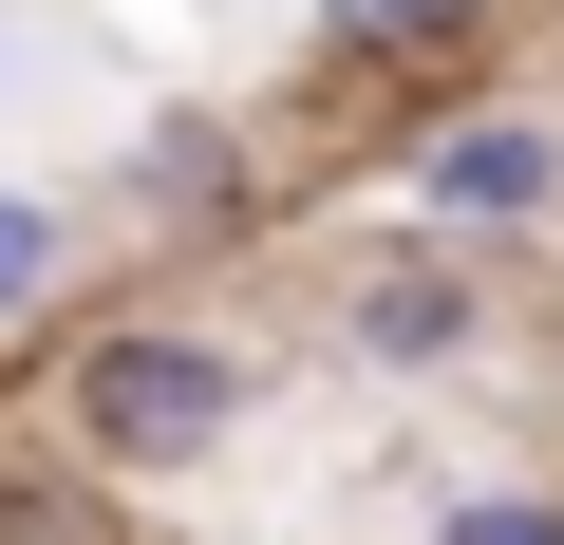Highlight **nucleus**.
<instances>
[{"label":"nucleus","instance_id":"7ed1b4c3","mask_svg":"<svg viewBox=\"0 0 564 545\" xmlns=\"http://www.w3.org/2000/svg\"><path fill=\"white\" fill-rule=\"evenodd\" d=\"M113 226H151L170 263H226V244H263V226H282V170H263V132H245V113H151V132H132V170H113Z\"/></svg>","mask_w":564,"mask_h":545},{"label":"nucleus","instance_id":"f03ea898","mask_svg":"<svg viewBox=\"0 0 564 545\" xmlns=\"http://www.w3.org/2000/svg\"><path fill=\"white\" fill-rule=\"evenodd\" d=\"M321 339H339L358 377H470V358L508 339V283H489V244L395 226V244H358L339 283H321Z\"/></svg>","mask_w":564,"mask_h":545},{"label":"nucleus","instance_id":"39448f33","mask_svg":"<svg viewBox=\"0 0 564 545\" xmlns=\"http://www.w3.org/2000/svg\"><path fill=\"white\" fill-rule=\"evenodd\" d=\"M302 39H321V76H358V95H470L489 57H508V0H302Z\"/></svg>","mask_w":564,"mask_h":545},{"label":"nucleus","instance_id":"20e7f679","mask_svg":"<svg viewBox=\"0 0 564 545\" xmlns=\"http://www.w3.org/2000/svg\"><path fill=\"white\" fill-rule=\"evenodd\" d=\"M414 226L433 244H527V226H564V132L545 113H508V95H470V113H433L414 132Z\"/></svg>","mask_w":564,"mask_h":545},{"label":"nucleus","instance_id":"6e6552de","mask_svg":"<svg viewBox=\"0 0 564 545\" xmlns=\"http://www.w3.org/2000/svg\"><path fill=\"white\" fill-rule=\"evenodd\" d=\"M0 76H20V39H0Z\"/></svg>","mask_w":564,"mask_h":545},{"label":"nucleus","instance_id":"f257e3e1","mask_svg":"<svg viewBox=\"0 0 564 545\" xmlns=\"http://www.w3.org/2000/svg\"><path fill=\"white\" fill-rule=\"evenodd\" d=\"M245 414H263V339L207 320V302H170V283L113 302V320H76V358H57V433H76L95 489H188V470L245 451Z\"/></svg>","mask_w":564,"mask_h":545},{"label":"nucleus","instance_id":"423d86ee","mask_svg":"<svg viewBox=\"0 0 564 545\" xmlns=\"http://www.w3.org/2000/svg\"><path fill=\"white\" fill-rule=\"evenodd\" d=\"M76 263H95L76 207H57L39 170H0V358H39V339L76 320Z\"/></svg>","mask_w":564,"mask_h":545},{"label":"nucleus","instance_id":"1a4fd4ad","mask_svg":"<svg viewBox=\"0 0 564 545\" xmlns=\"http://www.w3.org/2000/svg\"><path fill=\"white\" fill-rule=\"evenodd\" d=\"M545 395H564V358H545Z\"/></svg>","mask_w":564,"mask_h":545},{"label":"nucleus","instance_id":"0eeeda50","mask_svg":"<svg viewBox=\"0 0 564 545\" xmlns=\"http://www.w3.org/2000/svg\"><path fill=\"white\" fill-rule=\"evenodd\" d=\"M433 545H564V489L545 470H470V489H433Z\"/></svg>","mask_w":564,"mask_h":545}]
</instances>
